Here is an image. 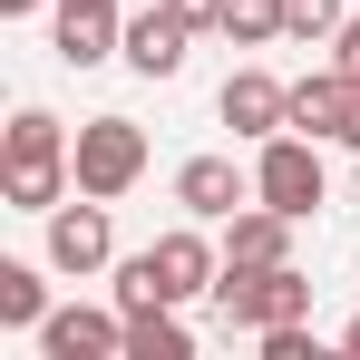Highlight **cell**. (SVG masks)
Segmentation results:
<instances>
[{"instance_id": "obj_1", "label": "cell", "mask_w": 360, "mask_h": 360, "mask_svg": "<svg viewBox=\"0 0 360 360\" xmlns=\"http://www.w3.org/2000/svg\"><path fill=\"white\" fill-rule=\"evenodd\" d=\"M68 176H78V166H68L59 117H49V108H20V117H10V146H0V195H10L20 214H49L68 195Z\"/></svg>"}, {"instance_id": "obj_2", "label": "cell", "mask_w": 360, "mask_h": 360, "mask_svg": "<svg viewBox=\"0 0 360 360\" xmlns=\"http://www.w3.org/2000/svg\"><path fill=\"white\" fill-rule=\"evenodd\" d=\"M214 243L205 234H156L136 263L117 273V311H156V302H195V292H214Z\"/></svg>"}, {"instance_id": "obj_3", "label": "cell", "mask_w": 360, "mask_h": 360, "mask_svg": "<svg viewBox=\"0 0 360 360\" xmlns=\"http://www.w3.org/2000/svg\"><path fill=\"white\" fill-rule=\"evenodd\" d=\"M214 311L234 331H273V321H302L311 311V283H302L292 263H224L214 273Z\"/></svg>"}, {"instance_id": "obj_4", "label": "cell", "mask_w": 360, "mask_h": 360, "mask_svg": "<svg viewBox=\"0 0 360 360\" xmlns=\"http://www.w3.org/2000/svg\"><path fill=\"white\" fill-rule=\"evenodd\" d=\"M68 166H78V195H108V205H117L127 185L146 176V127L136 117H88L78 146H68Z\"/></svg>"}, {"instance_id": "obj_5", "label": "cell", "mask_w": 360, "mask_h": 360, "mask_svg": "<svg viewBox=\"0 0 360 360\" xmlns=\"http://www.w3.org/2000/svg\"><path fill=\"white\" fill-rule=\"evenodd\" d=\"M253 205H283L292 224L321 205V156H311V136H302V127L263 136V156H253Z\"/></svg>"}, {"instance_id": "obj_6", "label": "cell", "mask_w": 360, "mask_h": 360, "mask_svg": "<svg viewBox=\"0 0 360 360\" xmlns=\"http://www.w3.org/2000/svg\"><path fill=\"white\" fill-rule=\"evenodd\" d=\"M176 205L195 224H234L243 205H253V176H234V156H185L176 166Z\"/></svg>"}, {"instance_id": "obj_7", "label": "cell", "mask_w": 360, "mask_h": 360, "mask_svg": "<svg viewBox=\"0 0 360 360\" xmlns=\"http://www.w3.org/2000/svg\"><path fill=\"white\" fill-rule=\"evenodd\" d=\"M214 108H224V127H234V136H283V127H292V88H283L273 68H234Z\"/></svg>"}, {"instance_id": "obj_8", "label": "cell", "mask_w": 360, "mask_h": 360, "mask_svg": "<svg viewBox=\"0 0 360 360\" xmlns=\"http://www.w3.org/2000/svg\"><path fill=\"white\" fill-rule=\"evenodd\" d=\"M108 253H117V234H108V195L49 205V263H59V273H98Z\"/></svg>"}, {"instance_id": "obj_9", "label": "cell", "mask_w": 360, "mask_h": 360, "mask_svg": "<svg viewBox=\"0 0 360 360\" xmlns=\"http://www.w3.org/2000/svg\"><path fill=\"white\" fill-rule=\"evenodd\" d=\"M117 49H127L117 0H59V59L68 68H98V59H117Z\"/></svg>"}, {"instance_id": "obj_10", "label": "cell", "mask_w": 360, "mask_h": 360, "mask_svg": "<svg viewBox=\"0 0 360 360\" xmlns=\"http://www.w3.org/2000/svg\"><path fill=\"white\" fill-rule=\"evenodd\" d=\"M39 351L49 360H117L127 351V311L108 321V311H49L39 321Z\"/></svg>"}, {"instance_id": "obj_11", "label": "cell", "mask_w": 360, "mask_h": 360, "mask_svg": "<svg viewBox=\"0 0 360 360\" xmlns=\"http://www.w3.org/2000/svg\"><path fill=\"white\" fill-rule=\"evenodd\" d=\"M136 78H176L185 68V20L176 10H146V20H127V49H117Z\"/></svg>"}, {"instance_id": "obj_12", "label": "cell", "mask_w": 360, "mask_h": 360, "mask_svg": "<svg viewBox=\"0 0 360 360\" xmlns=\"http://www.w3.org/2000/svg\"><path fill=\"white\" fill-rule=\"evenodd\" d=\"M292 127H302V136H341V127H351V68L302 78V88H292Z\"/></svg>"}, {"instance_id": "obj_13", "label": "cell", "mask_w": 360, "mask_h": 360, "mask_svg": "<svg viewBox=\"0 0 360 360\" xmlns=\"http://www.w3.org/2000/svg\"><path fill=\"white\" fill-rule=\"evenodd\" d=\"M224 263H292V214H283V205H253V214H234Z\"/></svg>"}, {"instance_id": "obj_14", "label": "cell", "mask_w": 360, "mask_h": 360, "mask_svg": "<svg viewBox=\"0 0 360 360\" xmlns=\"http://www.w3.org/2000/svg\"><path fill=\"white\" fill-rule=\"evenodd\" d=\"M127 360H195V331L176 321V302H156V311H127Z\"/></svg>"}, {"instance_id": "obj_15", "label": "cell", "mask_w": 360, "mask_h": 360, "mask_svg": "<svg viewBox=\"0 0 360 360\" xmlns=\"http://www.w3.org/2000/svg\"><path fill=\"white\" fill-rule=\"evenodd\" d=\"M0 321L20 331V321H49V283H39V263H0Z\"/></svg>"}, {"instance_id": "obj_16", "label": "cell", "mask_w": 360, "mask_h": 360, "mask_svg": "<svg viewBox=\"0 0 360 360\" xmlns=\"http://www.w3.org/2000/svg\"><path fill=\"white\" fill-rule=\"evenodd\" d=\"M224 39L273 49V39H283V0H234V10H224Z\"/></svg>"}, {"instance_id": "obj_17", "label": "cell", "mask_w": 360, "mask_h": 360, "mask_svg": "<svg viewBox=\"0 0 360 360\" xmlns=\"http://www.w3.org/2000/svg\"><path fill=\"white\" fill-rule=\"evenodd\" d=\"M341 20H351L341 0H283V39H302V49L311 39H341Z\"/></svg>"}, {"instance_id": "obj_18", "label": "cell", "mask_w": 360, "mask_h": 360, "mask_svg": "<svg viewBox=\"0 0 360 360\" xmlns=\"http://www.w3.org/2000/svg\"><path fill=\"white\" fill-rule=\"evenodd\" d=\"M263 360H311V331H302V321H273V331H263Z\"/></svg>"}, {"instance_id": "obj_19", "label": "cell", "mask_w": 360, "mask_h": 360, "mask_svg": "<svg viewBox=\"0 0 360 360\" xmlns=\"http://www.w3.org/2000/svg\"><path fill=\"white\" fill-rule=\"evenodd\" d=\"M166 10H176L185 30H224V10H234V0H166Z\"/></svg>"}, {"instance_id": "obj_20", "label": "cell", "mask_w": 360, "mask_h": 360, "mask_svg": "<svg viewBox=\"0 0 360 360\" xmlns=\"http://www.w3.org/2000/svg\"><path fill=\"white\" fill-rule=\"evenodd\" d=\"M331 49H341V68H360V20H341V39H331Z\"/></svg>"}, {"instance_id": "obj_21", "label": "cell", "mask_w": 360, "mask_h": 360, "mask_svg": "<svg viewBox=\"0 0 360 360\" xmlns=\"http://www.w3.org/2000/svg\"><path fill=\"white\" fill-rule=\"evenodd\" d=\"M341 146H360V68H351V127H341Z\"/></svg>"}, {"instance_id": "obj_22", "label": "cell", "mask_w": 360, "mask_h": 360, "mask_svg": "<svg viewBox=\"0 0 360 360\" xmlns=\"http://www.w3.org/2000/svg\"><path fill=\"white\" fill-rule=\"evenodd\" d=\"M0 10H10V20H30V10H49V0H0Z\"/></svg>"}, {"instance_id": "obj_23", "label": "cell", "mask_w": 360, "mask_h": 360, "mask_svg": "<svg viewBox=\"0 0 360 360\" xmlns=\"http://www.w3.org/2000/svg\"><path fill=\"white\" fill-rule=\"evenodd\" d=\"M341 351H360V321H351V331H341Z\"/></svg>"}]
</instances>
